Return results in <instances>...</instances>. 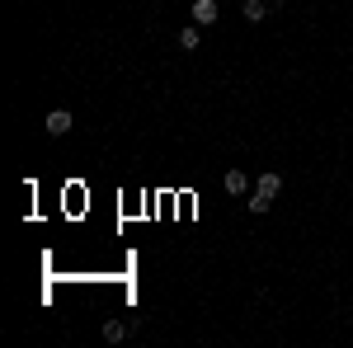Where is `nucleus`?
I'll use <instances>...</instances> for the list:
<instances>
[{
	"instance_id": "obj_1",
	"label": "nucleus",
	"mask_w": 353,
	"mask_h": 348,
	"mask_svg": "<svg viewBox=\"0 0 353 348\" xmlns=\"http://www.w3.org/2000/svg\"><path fill=\"white\" fill-rule=\"evenodd\" d=\"M71 127H76V118H71L66 108H52V113H48V132L52 136H66Z\"/></svg>"
},
{
	"instance_id": "obj_2",
	"label": "nucleus",
	"mask_w": 353,
	"mask_h": 348,
	"mask_svg": "<svg viewBox=\"0 0 353 348\" xmlns=\"http://www.w3.org/2000/svg\"><path fill=\"white\" fill-rule=\"evenodd\" d=\"M193 24H217V0H193Z\"/></svg>"
},
{
	"instance_id": "obj_3",
	"label": "nucleus",
	"mask_w": 353,
	"mask_h": 348,
	"mask_svg": "<svg viewBox=\"0 0 353 348\" xmlns=\"http://www.w3.org/2000/svg\"><path fill=\"white\" fill-rule=\"evenodd\" d=\"M278 188H283V179H278L273 170H269V174H259V179H254V193H264L269 203H273V198H278Z\"/></svg>"
},
{
	"instance_id": "obj_4",
	"label": "nucleus",
	"mask_w": 353,
	"mask_h": 348,
	"mask_svg": "<svg viewBox=\"0 0 353 348\" xmlns=\"http://www.w3.org/2000/svg\"><path fill=\"white\" fill-rule=\"evenodd\" d=\"M198 28H203V24H184V28H179V48H184V52H193V48L203 43V33H198Z\"/></svg>"
},
{
	"instance_id": "obj_5",
	"label": "nucleus",
	"mask_w": 353,
	"mask_h": 348,
	"mask_svg": "<svg viewBox=\"0 0 353 348\" xmlns=\"http://www.w3.org/2000/svg\"><path fill=\"white\" fill-rule=\"evenodd\" d=\"M245 188H250V179H245L241 170H226V193H236V198H241Z\"/></svg>"
},
{
	"instance_id": "obj_6",
	"label": "nucleus",
	"mask_w": 353,
	"mask_h": 348,
	"mask_svg": "<svg viewBox=\"0 0 353 348\" xmlns=\"http://www.w3.org/2000/svg\"><path fill=\"white\" fill-rule=\"evenodd\" d=\"M241 14L250 19V24H259V19H264V0H245V5H241Z\"/></svg>"
},
{
	"instance_id": "obj_7",
	"label": "nucleus",
	"mask_w": 353,
	"mask_h": 348,
	"mask_svg": "<svg viewBox=\"0 0 353 348\" xmlns=\"http://www.w3.org/2000/svg\"><path fill=\"white\" fill-rule=\"evenodd\" d=\"M123 334H128V329H123V320H104V339H109V344H118Z\"/></svg>"
},
{
	"instance_id": "obj_8",
	"label": "nucleus",
	"mask_w": 353,
	"mask_h": 348,
	"mask_svg": "<svg viewBox=\"0 0 353 348\" xmlns=\"http://www.w3.org/2000/svg\"><path fill=\"white\" fill-rule=\"evenodd\" d=\"M245 207H250V212H254V216H264V212H269V207H273V203H269V198H264V193H254V198H250Z\"/></svg>"
}]
</instances>
